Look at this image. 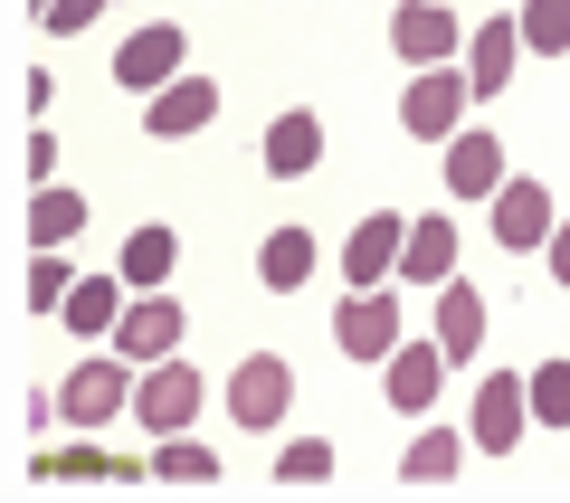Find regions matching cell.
Wrapping results in <instances>:
<instances>
[{
  "label": "cell",
  "instance_id": "6",
  "mask_svg": "<svg viewBox=\"0 0 570 503\" xmlns=\"http://www.w3.org/2000/svg\"><path fill=\"white\" fill-rule=\"evenodd\" d=\"M134 418L153 427V437H181V427L200 418V371H190V362H171V352H163V362H153V371L134 381Z\"/></svg>",
  "mask_w": 570,
  "mask_h": 503
},
{
  "label": "cell",
  "instance_id": "7",
  "mask_svg": "<svg viewBox=\"0 0 570 503\" xmlns=\"http://www.w3.org/2000/svg\"><path fill=\"white\" fill-rule=\"evenodd\" d=\"M532 427V389H523V371H485L475 381V418H466V437L485 446V456H513V437Z\"/></svg>",
  "mask_w": 570,
  "mask_h": 503
},
{
  "label": "cell",
  "instance_id": "18",
  "mask_svg": "<svg viewBox=\"0 0 570 503\" xmlns=\"http://www.w3.org/2000/svg\"><path fill=\"white\" fill-rule=\"evenodd\" d=\"M438 352H448V371L485 352V295H475V285H456V276L438 285Z\"/></svg>",
  "mask_w": 570,
  "mask_h": 503
},
{
  "label": "cell",
  "instance_id": "28",
  "mask_svg": "<svg viewBox=\"0 0 570 503\" xmlns=\"http://www.w3.org/2000/svg\"><path fill=\"white\" fill-rule=\"evenodd\" d=\"M276 475H285V484H324V475H333V446H324V437H295V446L276 456Z\"/></svg>",
  "mask_w": 570,
  "mask_h": 503
},
{
  "label": "cell",
  "instance_id": "4",
  "mask_svg": "<svg viewBox=\"0 0 570 503\" xmlns=\"http://www.w3.org/2000/svg\"><path fill=\"white\" fill-rule=\"evenodd\" d=\"M181 67H190V39H181L171 20H142L134 39L115 48V86H124V96H163Z\"/></svg>",
  "mask_w": 570,
  "mask_h": 503
},
{
  "label": "cell",
  "instance_id": "5",
  "mask_svg": "<svg viewBox=\"0 0 570 503\" xmlns=\"http://www.w3.org/2000/svg\"><path fill=\"white\" fill-rule=\"evenodd\" d=\"M466 96H475L466 67H419V77L400 86V124H409L419 142H448V134H456V115H466Z\"/></svg>",
  "mask_w": 570,
  "mask_h": 503
},
{
  "label": "cell",
  "instance_id": "29",
  "mask_svg": "<svg viewBox=\"0 0 570 503\" xmlns=\"http://www.w3.org/2000/svg\"><path fill=\"white\" fill-rule=\"evenodd\" d=\"M105 20V0H39V29L48 39H77V29H96Z\"/></svg>",
  "mask_w": 570,
  "mask_h": 503
},
{
  "label": "cell",
  "instance_id": "24",
  "mask_svg": "<svg viewBox=\"0 0 570 503\" xmlns=\"http://www.w3.org/2000/svg\"><path fill=\"white\" fill-rule=\"evenodd\" d=\"M77 228H86V190L48 181L39 200H29V238H39V247H67V238H77Z\"/></svg>",
  "mask_w": 570,
  "mask_h": 503
},
{
  "label": "cell",
  "instance_id": "26",
  "mask_svg": "<svg viewBox=\"0 0 570 503\" xmlns=\"http://www.w3.org/2000/svg\"><path fill=\"white\" fill-rule=\"evenodd\" d=\"M523 389H532V427H570V362L523 371Z\"/></svg>",
  "mask_w": 570,
  "mask_h": 503
},
{
  "label": "cell",
  "instance_id": "30",
  "mask_svg": "<svg viewBox=\"0 0 570 503\" xmlns=\"http://www.w3.org/2000/svg\"><path fill=\"white\" fill-rule=\"evenodd\" d=\"M20 161H29V181L48 190V181H58V134H48V124H39V134H29V152H20Z\"/></svg>",
  "mask_w": 570,
  "mask_h": 503
},
{
  "label": "cell",
  "instance_id": "15",
  "mask_svg": "<svg viewBox=\"0 0 570 503\" xmlns=\"http://www.w3.org/2000/svg\"><path fill=\"white\" fill-rule=\"evenodd\" d=\"M400 238H409L400 209H371V219L343 238V285H390V266H400Z\"/></svg>",
  "mask_w": 570,
  "mask_h": 503
},
{
  "label": "cell",
  "instance_id": "11",
  "mask_svg": "<svg viewBox=\"0 0 570 503\" xmlns=\"http://www.w3.org/2000/svg\"><path fill=\"white\" fill-rule=\"evenodd\" d=\"M181 323H190V314L163 295V285H153V295H134V304H124L115 352H124V362H163V352H181Z\"/></svg>",
  "mask_w": 570,
  "mask_h": 503
},
{
  "label": "cell",
  "instance_id": "22",
  "mask_svg": "<svg viewBox=\"0 0 570 503\" xmlns=\"http://www.w3.org/2000/svg\"><path fill=\"white\" fill-rule=\"evenodd\" d=\"M475 437H456V427H419V446L400 456V484H448L456 465H466Z\"/></svg>",
  "mask_w": 570,
  "mask_h": 503
},
{
  "label": "cell",
  "instance_id": "17",
  "mask_svg": "<svg viewBox=\"0 0 570 503\" xmlns=\"http://www.w3.org/2000/svg\"><path fill=\"white\" fill-rule=\"evenodd\" d=\"M257 152H266V171H276V181H305L314 161H324V124H314L305 105H285V115L266 124V142H257Z\"/></svg>",
  "mask_w": 570,
  "mask_h": 503
},
{
  "label": "cell",
  "instance_id": "2",
  "mask_svg": "<svg viewBox=\"0 0 570 503\" xmlns=\"http://www.w3.org/2000/svg\"><path fill=\"white\" fill-rule=\"evenodd\" d=\"M409 333V304L390 285H352V304H333V352L343 362H390Z\"/></svg>",
  "mask_w": 570,
  "mask_h": 503
},
{
  "label": "cell",
  "instance_id": "21",
  "mask_svg": "<svg viewBox=\"0 0 570 503\" xmlns=\"http://www.w3.org/2000/svg\"><path fill=\"white\" fill-rule=\"evenodd\" d=\"M124 295H134V285H124L115 266H105V276H77V295L58 304V323H67V333H115V323H124Z\"/></svg>",
  "mask_w": 570,
  "mask_h": 503
},
{
  "label": "cell",
  "instance_id": "8",
  "mask_svg": "<svg viewBox=\"0 0 570 503\" xmlns=\"http://www.w3.org/2000/svg\"><path fill=\"white\" fill-rule=\"evenodd\" d=\"M390 48H400L409 67H448L456 48H466V29H456L448 0H400V10H390Z\"/></svg>",
  "mask_w": 570,
  "mask_h": 503
},
{
  "label": "cell",
  "instance_id": "3",
  "mask_svg": "<svg viewBox=\"0 0 570 503\" xmlns=\"http://www.w3.org/2000/svg\"><path fill=\"white\" fill-rule=\"evenodd\" d=\"M285 408H295V371H285V352H247V362L228 371V418H238L247 437H266Z\"/></svg>",
  "mask_w": 570,
  "mask_h": 503
},
{
  "label": "cell",
  "instance_id": "14",
  "mask_svg": "<svg viewBox=\"0 0 570 503\" xmlns=\"http://www.w3.org/2000/svg\"><path fill=\"white\" fill-rule=\"evenodd\" d=\"M456 219H438V209H428V219H409V238H400V266H390V276L400 285H448L456 276Z\"/></svg>",
  "mask_w": 570,
  "mask_h": 503
},
{
  "label": "cell",
  "instance_id": "10",
  "mask_svg": "<svg viewBox=\"0 0 570 503\" xmlns=\"http://www.w3.org/2000/svg\"><path fill=\"white\" fill-rule=\"evenodd\" d=\"M209 115H219V77H171L163 96H142V134L153 142H190Z\"/></svg>",
  "mask_w": 570,
  "mask_h": 503
},
{
  "label": "cell",
  "instance_id": "23",
  "mask_svg": "<svg viewBox=\"0 0 570 503\" xmlns=\"http://www.w3.org/2000/svg\"><path fill=\"white\" fill-rule=\"evenodd\" d=\"M142 475H153V484H219V456H209V446L181 427V437L153 446V465H142Z\"/></svg>",
  "mask_w": 570,
  "mask_h": 503
},
{
  "label": "cell",
  "instance_id": "20",
  "mask_svg": "<svg viewBox=\"0 0 570 503\" xmlns=\"http://www.w3.org/2000/svg\"><path fill=\"white\" fill-rule=\"evenodd\" d=\"M513 58H523V29H513V20H485V29L466 39V86H475V96H504V86H513Z\"/></svg>",
  "mask_w": 570,
  "mask_h": 503
},
{
  "label": "cell",
  "instance_id": "25",
  "mask_svg": "<svg viewBox=\"0 0 570 503\" xmlns=\"http://www.w3.org/2000/svg\"><path fill=\"white\" fill-rule=\"evenodd\" d=\"M513 29H523L532 58H570V0H523V10H513Z\"/></svg>",
  "mask_w": 570,
  "mask_h": 503
},
{
  "label": "cell",
  "instance_id": "12",
  "mask_svg": "<svg viewBox=\"0 0 570 503\" xmlns=\"http://www.w3.org/2000/svg\"><path fill=\"white\" fill-rule=\"evenodd\" d=\"M314 266H324V238H314L305 219L266 228V247H257V285H266V295H305V285H314Z\"/></svg>",
  "mask_w": 570,
  "mask_h": 503
},
{
  "label": "cell",
  "instance_id": "19",
  "mask_svg": "<svg viewBox=\"0 0 570 503\" xmlns=\"http://www.w3.org/2000/svg\"><path fill=\"white\" fill-rule=\"evenodd\" d=\"M448 190L456 200H494L504 190V142L494 134H448Z\"/></svg>",
  "mask_w": 570,
  "mask_h": 503
},
{
  "label": "cell",
  "instance_id": "1",
  "mask_svg": "<svg viewBox=\"0 0 570 503\" xmlns=\"http://www.w3.org/2000/svg\"><path fill=\"white\" fill-rule=\"evenodd\" d=\"M124 408H134V371H124V352H115V362L86 352V362L48 389V418H67V427H105V418H124Z\"/></svg>",
  "mask_w": 570,
  "mask_h": 503
},
{
  "label": "cell",
  "instance_id": "31",
  "mask_svg": "<svg viewBox=\"0 0 570 503\" xmlns=\"http://www.w3.org/2000/svg\"><path fill=\"white\" fill-rule=\"evenodd\" d=\"M542 266H551V285H570V228L551 219V238H542Z\"/></svg>",
  "mask_w": 570,
  "mask_h": 503
},
{
  "label": "cell",
  "instance_id": "27",
  "mask_svg": "<svg viewBox=\"0 0 570 503\" xmlns=\"http://www.w3.org/2000/svg\"><path fill=\"white\" fill-rule=\"evenodd\" d=\"M67 295H77V276H67V257H58V247H39V266H29V304H39V314H58Z\"/></svg>",
  "mask_w": 570,
  "mask_h": 503
},
{
  "label": "cell",
  "instance_id": "13",
  "mask_svg": "<svg viewBox=\"0 0 570 503\" xmlns=\"http://www.w3.org/2000/svg\"><path fill=\"white\" fill-rule=\"evenodd\" d=\"M390 408H400V418H428V400H438V389H448V352H438V343H409V333H400V352H390Z\"/></svg>",
  "mask_w": 570,
  "mask_h": 503
},
{
  "label": "cell",
  "instance_id": "16",
  "mask_svg": "<svg viewBox=\"0 0 570 503\" xmlns=\"http://www.w3.org/2000/svg\"><path fill=\"white\" fill-rule=\"evenodd\" d=\"M171 266H181V228H163V219H142L134 238L115 247V276L134 285V295H153V285H171Z\"/></svg>",
  "mask_w": 570,
  "mask_h": 503
},
{
  "label": "cell",
  "instance_id": "9",
  "mask_svg": "<svg viewBox=\"0 0 570 503\" xmlns=\"http://www.w3.org/2000/svg\"><path fill=\"white\" fill-rule=\"evenodd\" d=\"M542 238H551V190L532 171H504V190H494V247L504 257H532Z\"/></svg>",
  "mask_w": 570,
  "mask_h": 503
}]
</instances>
